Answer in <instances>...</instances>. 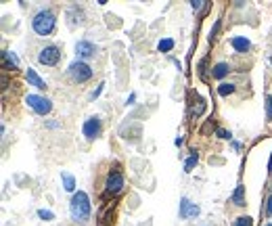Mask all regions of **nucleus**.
I'll return each mask as SVG.
<instances>
[{
  "label": "nucleus",
  "mask_w": 272,
  "mask_h": 226,
  "mask_svg": "<svg viewBox=\"0 0 272 226\" xmlns=\"http://www.w3.org/2000/svg\"><path fill=\"white\" fill-rule=\"evenodd\" d=\"M237 90V86L235 84H231V82H222L220 86H218V95L220 97H229V95H233Z\"/></svg>",
  "instance_id": "dca6fc26"
},
{
  "label": "nucleus",
  "mask_w": 272,
  "mask_h": 226,
  "mask_svg": "<svg viewBox=\"0 0 272 226\" xmlns=\"http://www.w3.org/2000/svg\"><path fill=\"white\" fill-rule=\"evenodd\" d=\"M218 30H220V21H216V26H214V30H212V34H210V40H214V38H216Z\"/></svg>",
  "instance_id": "393cba45"
},
{
  "label": "nucleus",
  "mask_w": 272,
  "mask_h": 226,
  "mask_svg": "<svg viewBox=\"0 0 272 226\" xmlns=\"http://www.w3.org/2000/svg\"><path fill=\"white\" fill-rule=\"evenodd\" d=\"M199 206H195L193 201H189L187 197L180 201V218L183 220H189V218H195V216H199Z\"/></svg>",
  "instance_id": "9d476101"
},
{
  "label": "nucleus",
  "mask_w": 272,
  "mask_h": 226,
  "mask_svg": "<svg viewBox=\"0 0 272 226\" xmlns=\"http://www.w3.org/2000/svg\"><path fill=\"white\" fill-rule=\"evenodd\" d=\"M233 226H254V220L249 218V216H239V218L233 222Z\"/></svg>",
  "instance_id": "aec40b11"
},
{
  "label": "nucleus",
  "mask_w": 272,
  "mask_h": 226,
  "mask_svg": "<svg viewBox=\"0 0 272 226\" xmlns=\"http://www.w3.org/2000/svg\"><path fill=\"white\" fill-rule=\"evenodd\" d=\"M57 28V15L51 9H40L32 19V30L38 36H51Z\"/></svg>",
  "instance_id": "f257e3e1"
},
{
  "label": "nucleus",
  "mask_w": 272,
  "mask_h": 226,
  "mask_svg": "<svg viewBox=\"0 0 272 226\" xmlns=\"http://www.w3.org/2000/svg\"><path fill=\"white\" fill-rule=\"evenodd\" d=\"M229 72H231V65L229 63H216L214 70H212V76L216 80H222L224 76H229Z\"/></svg>",
  "instance_id": "ddd939ff"
},
{
  "label": "nucleus",
  "mask_w": 272,
  "mask_h": 226,
  "mask_svg": "<svg viewBox=\"0 0 272 226\" xmlns=\"http://www.w3.org/2000/svg\"><path fill=\"white\" fill-rule=\"evenodd\" d=\"M97 53H99V49H97L95 42H90V40H80V42H76V55L80 57V61L93 59Z\"/></svg>",
  "instance_id": "6e6552de"
},
{
  "label": "nucleus",
  "mask_w": 272,
  "mask_h": 226,
  "mask_svg": "<svg viewBox=\"0 0 272 226\" xmlns=\"http://www.w3.org/2000/svg\"><path fill=\"white\" fill-rule=\"evenodd\" d=\"M203 7H206V3H203V0H193V3H191V9L193 11H201Z\"/></svg>",
  "instance_id": "5701e85b"
},
{
  "label": "nucleus",
  "mask_w": 272,
  "mask_h": 226,
  "mask_svg": "<svg viewBox=\"0 0 272 226\" xmlns=\"http://www.w3.org/2000/svg\"><path fill=\"white\" fill-rule=\"evenodd\" d=\"M63 59V53L57 44H49V47H44L40 53H38V63L40 65H47V67H55L59 65Z\"/></svg>",
  "instance_id": "20e7f679"
},
{
  "label": "nucleus",
  "mask_w": 272,
  "mask_h": 226,
  "mask_svg": "<svg viewBox=\"0 0 272 226\" xmlns=\"http://www.w3.org/2000/svg\"><path fill=\"white\" fill-rule=\"evenodd\" d=\"M3 61H5V67L11 65V70H17V59L11 53H3Z\"/></svg>",
  "instance_id": "a211bd4d"
},
{
  "label": "nucleus",
  "mask_w": 272,
  "mask_h": 226,
  "mask_svg": "<svg viewBox=\"0 0 272 226\" xmlns=\"http://www.w3.org/2000/svg\"><path fill=\"white\" fill-rule=\"evenodd\" d=\"M197 162H199V155L197 153H193L189 160H187V164H185V172H193V168L197 166Z\"/></svg>",
  "instance_id": "6ab92c4d"
},
{
  "label": "nucleus",
  "mask_w": 272,
  "mask_h": 226,
  "mask_svg": "<svg viewBox=\"0 0 272 226\" xmlns=\"http://www.w3.org/2000/svg\"><path fill=\"white\" fill-rule=\"evenodd\" d=\"M38 216H40L42 220H53V218H55V214H53V212H49V210H40V212H38Z\"/></svg>",
  "instance_id": "4be33fe9"
},
{
  "label": "nucleus",
  "mask_w": 272,
  "mask_h": 226,
  "mask_svg": "<svg viewBox=\"0 0 272 226\" xmlns=\"http://www.w3.org/2000/svg\"><path fill=\"white\" fill-rule=\"evenodd\" d=\"M26 103H28V107H32L38 113V116H49V113L53 111V101L42 97V95H28Z\"/></svg>",
  "instance_id": "39448f33"
},
{
  "label": "nucleus",
  "mask_w": 272,
  "mask_h": 226,
  "mask_svg": "<svg viewBox=\"0 0 272 226\" xmlns=\"http://www.w3.org/2000/svg\"><path fill=\"white\" fill-rule=\"evenodd\" d=\"M218 137H220V139H231V132H226V130L220 128V130H218Z\"/></svg>",
  "instance_id": "a878e982"
},
{
  "label": "nucleus",
  "mask_w": 272,
  "mask_h": 226,
  "mask_svg": "<svg viewBox=\"0 0 272 226\" xmlns=\"http://www.w3.org/2000/svg\"><path fill=\"white\" fill-rule=\"evenodd\" d=\"M67 72H70V78L76 84H84V82H88L90 78H93V67H90L86 61H74Z\"/></svg>",
  "instance_id": "7ed1b4c3"
},
{
  "label": "nucleus",
  "mask_w": 272,
  "mask_h": 226,
  "mask_svg": "<svg viewBox=\"0 0 272 226\" xmlns=\"http://www.w3.org/2000/svg\"><path fill=\"white\" fill-rule=\"evenodd\" d=\"M233 203L237 208H243L245 206V187L243 185H237L235 193H233Z\"/></svg>",
  "instance_id": "4468645a"
},
{
  "label": "nucleus",
  "mask_w": 272,
  "mask_h": 226,
  "mask_svg": "<svg viewBox=\"0 0 272 226\" xmlns=\"http://www.w3.org/2000/svg\"><path fill=\"white\" fill-rule=\"evenodd\" d=\"M122 189H124V174L116 168V170H111V172H109V176H107L105 193H107V195H118Z\"/></svg>",
  "instance_id": "0eeeda50"
},
{
  "label": "nucleus",
  "mask_w": 272,
  "mask_h": 226,
  "mask_svg": "<svg viewBox=\"0 0 272 226\" xmlns=\"http://www.w3.org/2000/svg\"><path fill=\"white\" fill-rule=\"evenodd\" d=\"M26 80H28V84H30V86H34V88H38V90H47V82H44V80L36 74V70H30V67H28V72H26Z\"/></svg>",
  "instance_id": "f8f14e48"
},
{
  "label": "nucleus",
  "mask_w": 272,
  "mask_h": 226,
  "mask_svg": "<svg viewBox=\"0 0 272 226\" xmlns=\"http://www.w3.org/2000/svg\"><path fill=\"white\" fill-rule=\"evenodd\" d=\"M266 122H272V97L266 95Z\"/></svg>",
  "instance_id": "412c9836"
},
{
  "label": "nucleus",
  "mask_w": 272,
  "mask_h": 226,
  "mask_svg": "<svg viewBox=\"0 0 272 226\" xmlns=\"http://www.w3.org/2000/svg\"><path fill=\"white\" fill-rule=\"evenodd\" d=\"M268 226H272V224H268Z\"/></svg>",
  "instance_id": "cd10ccee"
},
{
  "label": "nucleus",
  "mask_w": 272,
  "mask_h": 226,
  "mask_svg": "<svg viewBox=\"0 0 272 226\" xmlns=\"http://www.w3.org/2000/svg\"><path fill=\"white\" fill-rule=\"evenodd\" d=\"M82 132H84L86 141H90V143H93L95 139H99V137H101V132H103V122H101V118H99V116L88 118V120L84 122Z\"/></svg>",
  "instance_id": "423d86ee"
},
{
  "label": "nucleus",
  "mask_w": 272,
  "mask_h": 226,
  "mask_svg": "<svg viewBox=\"0 0 272 226\" xmlns=\"http://www.w3.org/2000/svg\"><path fill=\"white\" fill-rule=\"evenodd\" d=\"M157 49H160L162 53H170V51L174 49V40H172V38H166V40H162L160 44H157Z\"/></svg>",
  "instance_id": "f3484780"
},
{
  "label": "nucleus",
  "mask_w": 272,
  "mask_h": 226,
  "mask_svg": "<svg viewBox=\"0 0 272 226\" xmlns=\"http://www.w3.org/2000/svg\"><path fill=\"white\" fill-rule=\"evenodd\" d=\"M61 178H63V187L67 193H74L76 191V178L72 174H67V172H61Z\"/></svg>",
  "instance_id": "2eb2a0df"
},
{
  "label": "nucleus",
  "mask_w": 272,
  "mask_h": 226,
  "mask_svg": "<svg viewBox=\"0 0 272 226\" xmlns=\"http://www.w3.org/2000/svg\"><path fill=\"white\" fill-rule=\"evenodd\" d=\"M67 24H70L72 28L84 26V24H86V13H84V9L78 7V5H74V7L67 9Z\"/></svg>",
  "instance_id": "1a4fd4ad"
},
{
  "label": "nucleus",
  "mask_w": 272,
  "mask_h": 226,
  "mask_svg": "<svg viewBox=\"0 0 272 226\" xmlns=\"http://www.w3.org/2000/svg\"><path fill=\"white\" fill-rule=\"evenodd\" d=\"M70 212H72V218L76 222H88L90 218V197L84 193V191H78L74 193L72 201H70Z\"/></svg>",
  "instance_id": "f03ea898"
},
{
  "label": "nucleus",
  "mask_w": 272,
  "mask_h": 226,
  "mask_svg": "<svg viewBox=\"0 0 272 226\" xmlns=\"http://www.w3.org/2000/svg\"><path fill=\"white\" fill-rule=\"evenodd\" d=\"M264 214H266L268 218L272 216V195H270V197L266 199V210H264Z\"/></svg>",
  "instance_id": "b1692460"
},
{
  "label": "nucleus",
  "mask_w": 272,
  "mask_h": 226,
  "mask_svg": "<svg viewBox=\"0 0 272 226\" xmlns=\"http://www.w3.org/2000/svg\"><path fill=\"white\" fill-rule=\"evenodd\" d=\"M268 172L272 174V155H270V162H268Z\"/></svg>",
  "instance_id": "bb28decb"
},
{
  "label": "nucleus",
  "mask_w": 272,
  "mask_h": 226,
  "mask_svg": "<svg viewBox=\"0 0 272 226\" xmlns=\"http://www.w3.org/2000/svg\"><path fill=\"white\" fill-rule=\"evenodd\" d=\"M231 47H233L237 53L245 55L249 49H252V42H249L245 36H235V38H231Z\"/></svg>",
  "instance_id": "9b49d317"
}]
</instances>
